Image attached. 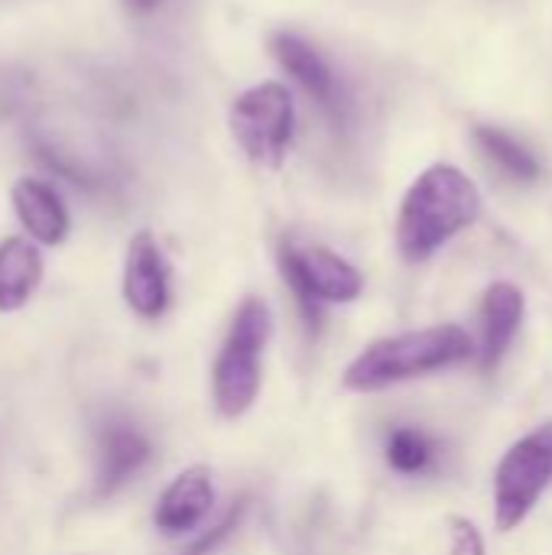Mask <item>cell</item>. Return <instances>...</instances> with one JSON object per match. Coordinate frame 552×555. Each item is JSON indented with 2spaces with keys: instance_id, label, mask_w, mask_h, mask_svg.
<instances>
[{
  "instance_id": "cell-1",
  "label": "cell",
  "mask_w": 552,
  "mask_h": 555,
  "mask_svg": "<svg viewBox=\"0 0 552 555\" xmlns=\"http://www.w3.org/2000/svg\"><path fill=\"white\" fill-rule=\"evenodd\" d=\"M482 211L475 182L455 166H429L403 195L397 215V250L407 263L429 260Z\"/></svg>"
},
{
  "instance_id": "cell-2",
  "label": "cell",
  "mask_w": 552,
  "mask_h": 555,
  "mask_svg": "<svg viewBox=\"0 0 552 555\" xmlns=\"http://www.w3.org/2000/svg\"><path fill=\"white\" fill-rule=\"evenodd\" d=\"M472 335L459 325H433L371 341L342 374L351 393H377L394 384L452 367L472 354Z\"/></svg>"
},
{
  "instance_id": "cell-3",
  "label": "cell",
  "mask_w": 552,
  "mask_h": 555,
  "mask_svg": "<svg viewBox=\"0 0 552 555\" xmlns=\"http://www.w3.org/2000/svg\"><path fill=\"white\" fill-rule=\"evenodd\" d=\"M273 338V312L260 296H247L218 348L211 367V403L221 420H241L264 387V351Z\"/></svg>"
},
{
  "instance_id": "cell-4",
  "label": "cell",
  "mask_w": 552,
  "mask_h": 555,
  "mask_svg": "<svg viewBox=\"0 0 552 555\" xmlns=\"http://www.w3.org/2000/svg\"><path fill=\"white\" fill-rule=\"evenodd\" d=\"M280 273L293 289L299 312L309 328L319 325L322 306H345L364 293V276L355 263L322 244H293L280 247Z\"/></svg>"
},
{
  "instance_id": "cell-5",
  "label": "cell",
  "mask_w": 552,
  "mask_h": 555,
  "mask_svg": "<svg viewBox=\"0 0 552 555\" xmlns=\"http://www.w3.org/2000/svg\"><path fill=\"white\" fill-rule=\"evenodd\" d=\"M293 94L280 81H260L241 91L228 111V127L234 143L254 159L257 166L277 169L286 159L293 140Z\"/></svg>"
},
{
  "instance_id": "cell-6",
  "label": "cell",
  "mask_w": 552,
  "mask_h": 555,
  "mask_svg": "<svg viewBox=\"0 0 552 555\" xmlns=\"http://www.w3.org/2000/svg\"><path fill=\"white\" fill-rule=\"evenodd\" d=\"M552 481V426H543L501 459L495 475V520L501 530H514L537 507Z\"/></svg>"
},
{
  "instance_id": "cell-7",
  "label": "cell",
  "mask_w": 552,
  "mask_h": 555,
  "mask_svg": "<svg viewBox=\"0 0 552 555\" xmlns=\"http://www.w3.org/2000/svg\"><path fill=\"white\" fill-rule=\"evenodd\" d=\"M120 293H124L127 309L143 322H153L169 309V296H172L169 263H166V254H163L159 241L146 228L137 231L127 241Z\"/></svg>"
},
{
  "instance_id": "cell-8",
  "label": "cell",
  "mask_w": 552,
  "mask_h": 555,
  "mask_svg": "<svg viewBox=\"0 0 552 555\" xmlns=\"http://www.w3.org/2000/svg\"><path fill=\"white\" fill-rule=\"evenodd\" d=\"M215 507V475L208 465H189L182 468L156 498L153 507V527L176 540L185 533H195L205 517Z\"/></svg>"
},
{
  "instance_id": "cell-9",
  "label": "cell",
  "mask_w": 552,
  "mask_h": 555,
  "mask_svg": "<svg viewBox=\"0 0 552 555\" xmlns=\"http://www.w3.org/2000/svg\"><path fill=\"white\" fill-rule=\"evenodd\" d=\"M10 202H13V211H16V218H20V224L33 244L59 247L68 237L72 218H68V208L52 185H46L39 179H16Z\"/></svg>"
},
{
  "instance_id": "cell-10",
  "label": "cell",
  "mask_w": 552,
  "mask_h": 555,
  "mask_svg": "<svg viewBox=\"0 0 552 555\" xmlns=\"http://www.w3.org/2000/svg\"><path fill=\"white\" fill-rule=\"evenodd\" d=\"M270 49L277 55V62L335 117H342V88L335 72L329 68V62L296 33H277L270 39Z\"/></svg>"
},
{
  "instance_id": "cell-11",
  "label": "cell",
  "mask_w": 552,
  "mask_h": 555,
  "mask_svg": "<svg viewBox=\"0 0 552 555\" xmlns=\"http://www.w3.org/2000/svg\"><path fill=\"white\" fill-rule=\"evenodd\" d=\"M150 462V442L127 423H111L98 436V494H114Z\"/></svg>"
},
{
  "instance_id": "cell-12",
  "label": "cell",
  "mask_w": 552,
  "mask_h": 555,
  "mask_svg": "<svg viewBox=\"0 0 552 555\" xmlns=\"http://www.w3.org/2000/svg\"><path fill=\"white\" fill-rule=\"evenodd\" d=\"M524 322V293L514 283H495L482 306V367L495 371Z\"/></svg>"
},
{
  "instance_id": "cell-13",
  "label": "cell",
  "mask_w": 552,
  "mask_h": 555,
  "mask_svg": "<svg viewBox=\"0 0 552 555\" xmlns=\"http://www.w3.org/2000/svg\"><path fill=\"white\" fill-rule=\"evenodd\" d=\"M42 254L29 237L0 241V312H20L42 283Z\"/></svg>"
},
{
  "instance_id": "cell-14",
  "label": "cell",
  "mask_w": 552,
  "mask_h": 555,
  "mask_svg": "<svg viewBox=\"0 0 552 555\" xmlns=\"http://www.w3.org/2000/svg\"><path fill=\"white\" fill-rule=\"evenodd\" d=\"M475 140L482 143V150H485L511 179H517V182H534V179L540 176V163H537L514 137H508L504 130H498V127H478V130H475Z\"/></svg>"
},
{
  "instance_id": "cell-15",
  "label": "cell",
  "mask_w": 552,
  "mask_h": 555,
  "mask_svg": "<svg viewBox=\"0 0 552 555\" xmlns=\"http://www.w3.org/2000/svg\"><path fill=\"white\" fill-rule=\"evenodd\" d=\"M387 465L400 475H423L436 465V442L413 426L394 429L387 436Z\"/></svg>"
},
{
  "instance_id": "cell-16",
  "label": "cell",
  "mask_w": 552,
  "mask_h": 555,
  "mask_svg": "<svg viewBox=\"0 0 552 555\" xmlns=\"http://www.w3.org/2000/svg\"><path fill=\"white\" fill-rule=\"evenodd\" d=\"M244 507H247L244 501H241V504H234V507H231V511L224 514V520H221V524H218V527H215L211 533H205V537H202V540H198V543H195V546L189 550V555H211V553H215V550H218V546H221V543H224V540H228V537H231L234 530H238V524H241V517H244Z\"/></svg>"
},
{
  "instance_id": "cell-17",
  "label": "cell",
  "mask_w": 552,
  "mask_h": 555,
  "mask_svg": "<svg viewBox=\"0 0 552 555\" xmlns=\"http://www.w3.org/2000/svg\"><path fill=\"white\" fill-rule=\"evenodd\" d=\"M449 540H452V550H449L452 555H485V540H482L478 527L465 517L452 520Z\"/></svg>"
},
{
  "instance_id": "cell-18",
  "label": "cell",
  "mask_w": 552,
  "mask_h": 555,
  "mask_svg": "<svg viewBox=\"0 0 552 555\" xmlns=\"http://www.w3.org/2000/svg\"><path fill=\"white\" fill-rule=\"evenodd\" d=\"M127 3H130L133 10H143V13H146V10H153V7H159L163 0H127Z\"/></svg>"
}]
</instances>
